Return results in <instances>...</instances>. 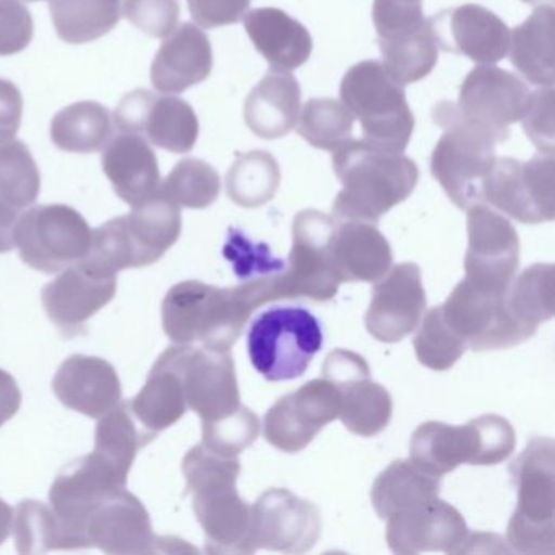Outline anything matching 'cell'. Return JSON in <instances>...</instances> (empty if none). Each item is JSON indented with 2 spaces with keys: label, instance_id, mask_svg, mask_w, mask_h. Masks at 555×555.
<instances>
[{
  "label": "cell",
  "instance_id": "5",
  "mask_svg": "<svg viewBox=\"0 0 555 555\" xmlns=\"http://www.w3.org/2000/svg\"><path fill=\"white\" fill-rule=\"evenodd\" d=\"M554 440L534 437L513 461L509 473L518 505L508 522V544L519 554L555 552Z\"/></svg>",
  "mask_w": 555,
  "mask_h": 555
},
{
  "label": "cell",
  "instance_id": "13",
  "mask_svg": "<svg viewBox=\"0 0 555 555\" xmlns=\"http://www.w3.org/2000/svg\"><path fill=\"white\" fill-rule=\"evenodd\" d=\"M483 203L526 225L554 220V154L528 162L496 158L482 186Z\"/></svg>",
  "mask_w": 555,
  "mask_h": 555
},
{
  "label": "cell",
  "instance_id": "55",
  "mask_svg": "<svg viewBox=\"0 0 555 555\" xmlns=\"http://www.w3.org/2000/svg\"><path fill=\"white\" fill-rule=\"evenodd\" d=\"M18 209L0 199V253L15 248V229L18 222Z\"/></svg>",
  "mask_w": 555,
  "mask_h": 555
},
{
  "label": "cell",
  "instance_id": "21",
  "mask_svg": "<svg viewBox=\"0 0 555 555\" xmlns=\"http://www.w3.org/2000/svg\"><path fill=\"white\" fill-rule=\"evenodd\" d=\"M427 307L421 268L414 262L392 266L376 281L365 326L379 343L395 344L414 333Z\"/></svg>",
  "mask_w": 555,
  "mask_h": 555
},
{
  "label": "cell",
  "instance_id": "24",
  "mask_svg": "<svg viewBox=\"0 0 555 555\" xmlns=\"http://www.w3.org/2000/svg\"><path fill=\"white\" fill-rule=\"evenodd\" d=\"M118 279L95 274L83 266L64 269L41 292L51 323L66 337L82 336L93 314L115 298Z\"/></svg>",
  "mask_w": 555,
  "mask_h": 555
},
{
  "label": "cell",
  "instance_id": "48",
  "mask_svg": "<svg viewBox=\"0 0 555 555\" xmlns=\"http://www.w3.org/2000/svg\"><path fill=\"white\" fill-rule=\"evenodd\" d=\"M258 415L240 405L235 412L214 422H203V444L223 456H238L259 435Z\"/></svg>",
  "mask_w": 555,
  "mask_h": 555
},
{
  "label": "cell",
  "instance_id": "34",
  "mask_svg": "<svg viewBox=\"0 0 555 555\" xmlns=\"http://www.w3.org/2000/svg\"><path fill=\"white\" fill-rule=\"evenodd\" d=\"M128 404L139 424L154 437L186 414L188 404L180 375L164 356L158 357L144 388Z\"/></svg>",
  "mask_w": 555,
  "mask_h": 555
},
{
  "label": "cell",
  "instance_id": "42",
  "mask_svg": "<svg viewBox=\"0 0 555 555\" xmlns=\"http://www.w3.org/2000/svg\"><path fill=\"white\" fill-rule=\"evenodd\" d=\"M12 531L18 554H44L57 548L70 551L63 522L51 506L38 500L21 502L15 509Z\"/></svg>",
  "mask_w": 555,
  "mask_h": 555
},
{
  "label": "cell",
  "instance_id": "56",
  "mask_svg": "<svg viewBox=\"0 0 555 555\" xmlns=\"http://www.w3.org/2000/svg\"><path fill=\"white\" fill-rule=\"evenodd\" d=\"M12 522H14V508L0 499V544H4L11 535Z\"/></svg>",
  "mask_w": 555,
  "mask_h": 555
},
{
  "label": "cell",
  "instance_id": "49",
  "mask_svg": "<svg viewBox=\"0 0 555 555\" xmlns=\"http://www.w3.org/2000/svg\"><path fill=\"white\" fill-rule=\"evenodd\" d=\"M178 0H126L125 17L152 38H167L180 21Z\"/></svg>",
  "mask_w": 555,
  "mask_h": 555
},
{
  "label": "cell",
  "instance_id": "7",
  "mask_svg": "<svg viewBox=\"0 0 555 555\" xmlns=\"http://www.w3.org/2000/svg\"><path fill=\"white\" fill-rule=\"evenodd\" d=\"M340 100L362 125L363 141L386 151H405L415 128L414 115L404 87L386 74L382 63L356 64L340 82Z\"/></svg>",
  "mask_w": 555,
  "mask_h": 555
},
{
  "label": "cell",
  "instance_id": "32",
  "mask_svg": "<svg viewBox=\"0 0 555 555\" xmlns=\"http://www.w3.org/2000/svg\"><path fill=\"white\" fill-rule=\"evenodd\" d=\"M126 230L134 249L135 269L155 264L178 242L183 229L178 204L158 191L132 207L125 216Z\"/></svg>",
  "mask_w": 555,
  "mask_h": 555
},
{
  "label": "cell",
  "instance_id": "27",
  "mask_svg": "<svg viewBox=\"0 0 555 555\" xmlns=\"http://www.w3.org/2000/svg\"><path fill=\"white\" fill-rule=\"evenodd\" d=\"M212 44L201 28L183 24L175 28L151 67V82L162 93H183L212 73Z\"/></svg>",
  "mask_w": 555,
  "mask_h": 555
},
{
  "label": "cell",
  "instance_id": "53",
  "mask_svg": "<svg viewBox=\"0 0 555 555\" xmlns=\"http://www.w3.org/2000/svg\"><path fill=\"white\" fill-rule=\"evenodd\" d=\"M24 115V96L11 80L0 79V142L15 139Z\"/></svg>",
  "mask_w": 555,
  "mask_h": 555
},
{
  "label": "cell",
  "instance_id": "43",
  "mask_svg": "<svg viewBox=\"0 0 555 555\" xmlns=\"http://www.w3.org/2000/svg\"><path fill=\"white\" fill-rule=\"evenodd\" d=\"M41 175L30 149L17 139L0 142V199L15 209L37 203Z\"/></svg>",
  "mask_w": 555,
  "mask_h": 555
},
{
  "label": "cell",
  "instance_id": "57",
  "mask_svg": "<svg viewBox=\"0 0 555 555\" xmlns=\"http://www.w3.org/2000/svg\"><path fill=\"white\" fill-rule=\"evenodd\" d=\"M522 2H528L529 4V2H535V0H522Z\"/></svg>",
  "mask_w": 555,
  "mask_h": 555
},
{
  "label": "cell",
  "instance_id": "25",
  "mask_svg": "<svg viewBox=\"0 0 555 555\" xmlns=\"http://www.w3.org/2000/svg\"><path fill=\"white\" fill-rule=\"evenodd\" d=\"M438 47L476 64H496L508 56L512 31L482 5L466 4L431 17Z\"/></svg>",
  "mask_w": 555,
  "mask_h": 555
},
{
  "label": "cell",
  "instance_id": "20",
  "mask_svg": "<svg viewBox=\"0 0 555 555\" xmlns=\"http://www.w3.org/2000/svg\"><path fill=\"white\" fill-rule=\"evenodd\" d=\"M321 512L310 500L287 489H269L251 506V539L256 551L305 554L321 535Z\"/></svg>",
  "mask_w": 555,
  "mask_h": 555
},
{
  "label": "cell",
  "instance_id": "46",
  "mask_svg": "<svg viewBox=\"0 0 555 555\" xmlns=\"http://www.w3.org/2000/svg\"><path fill=\"white\" fill-rule=\"evenodd\" d=\"M421 330L414 337L418 362L434 372H447L466 352L467 347L444 323L440 307L425 314Z\"/></svg>",
  "mask_w": 555,
  "mask_h": 555
},
{
  "label": "cell",
  "instance_id": "14",
  "mask_svg": "<svg viewBox=\"0 0 555 555\" xmlns=\"http://www.w3.org/2000/svg\"><path fill=\"white\" fill-rule=\"evenodd\" d=\"M162 356L177 370L188 409L203 422L219 421L242 405L232 353L175 344Z\"/></svg>",
  "mask_w": 555,
  "mask_h": 555
},
{
  "label": "cell",
  "instance_id": "31",
  "mask_svg": "<svg viewBox=\"0 0 555 555\" xmlns=\"http://www.w3.org/2000/svg\"><path fill=\"white\" fill-rule=\"evenodd\" d=\"M333 249L344 282H376L392 266L391 246L373 223L344 220L336 229Z\"/></svg>",
  "mask_w": 555,
  "mask_h": 555
},
{
  "label": "cell",
  "instance_id": "15",
  "mask_svg": "<svg viewBox=\"0 0 555 555\" xmlns=\"http://www.w3.org/2000/svg\"><path fill=\"white\" fill-rule=\"evenodd\" d=\"M128 477L95 451L64 467L51 486L50 503L63 522L70 551L89 548L83 534L86 519L99 503L126 489Z\"/></svg>",
  "mask_w": 555,
  "mask_h": 555
},
{
  "label": "cell",
  "instance_id": "47",
  "mask_svg": "<svg viewBox=\"0 0 555 555\" xmlns=\"http://www.w3.org/2000/svg\"><path fill=\"white\" fill-rule=\"evenodd\" d=\"M223 256L232 262L236 278L242 282L262 281L285 271L287 264L272 256L266 243H255L238 229H229Z\"/></svg>",
  "mask_w": 555,
  "mask_h": 555
},
{
  "label": "cell",
  "instance_id": "39",
  "mask_svg": "<svg viewBox=\"0 0 555 555\" xmlns=\"http://www.w3.org/2000/svg\"><path fill=\"white\" fill-rule=\"evenodd\" d=\"M154 438V435L139 424L128 402L121 401L100 417L93 451L105 457L119 473L129 476L139 450Z\"/></svg>",
  "mask_w": 555,
  "mask_h": 555
},
{
  "label": "cell",
  "instance_id": "28",
  "mask_svg": "<svg viewBox=\"0 0 555 555\" xmlns=\"http://www.w3.org/2000/svg\"><path fill=\"white\" fill-rule=\"evenodd\" d=\"M102 167L119 199L134 207L160 191L157 155L142 135L122 132L103 149Z\"/></svg>",
  "mask_w": 555,
  "mask_h": 555
},
{
  "label": "cell",
  "instance_id": "36",
  "mask_svg": "<svg viewBox=\"0 0 555 555\" xmlns=\"http://www.w3.org/2000/svg\"><path fill=\"white\" fill-rule=\"evenodd\" d=\"M113 135L112 113L99 102H79L61 109L51 121V141L73 154L102 152Z\"/></svg>",
  "mask_w": 555,
  "mask_h": 555
},
{
  "label": "cell",
  "instance_id": "26",
  "mask_svg": "<svg viewBox=\"0 0 555 555\" xmlns=\"http://www.w3.org/2000/svg\"><path fill=\"white\" fill-rule=\"evenodd\" d=\"M53 391L66 408L100 418L121 402L118 373L105 359L73 356L64 360L53 379Z\"/></svg>",
  "mask_w": 555,
  "mask_h": 555
},
{
  "label": "cell",
  "instance_id": "10",
  "mask_svg": "<svg viewBox=\"0 0 555 555\" xmlns=\"http://www.w3.org/2000/svg\"><path fill=\"white\" fill-rule=\"evenodd\" d=\"M506 291H486L463 279L441 305L444 323L467 349H509L534 336L538 330L519 321L509 310Z\"/></svg>",
  "mask_w": 555,
  "mask_h": 555
},
{
  "label": "cell",
  "instance_id": "40",
  "mask_svg": "<svg viewBox=\"0 0 555 555\" xmlns=\"http://www.w3.org/2000/svg\"><path fill=\"white\" fill-rule=\"evenodd\" d=\"M281 184V168L274 155L264 151L240 155L227 173V194L245 209L264 206L274 199Z\"/></svg>",
  "mask_w": 555,
  "mask_h": 555
},
{
  "label": "cell",
  "instance_id": "4",
  "mask_svg": "<svg viewBox=\"0 0 555 555\" xmlns=\"http://www.w3.org/2000/svg\"><path fill=\"white\" fill-rule=\"evenodd\" d=\"M515 447V430L500 415H480L466 425L425 422L412 435L411 461L441 477L461 464L495 466L508 460Z\"/></svg>",
  "mask_w": 555,
  "mask_h": 555
},
{
  "label": "cell",
  "instance_id": "50",
  "mask_svg": "<svg viewBox=\"0 0 555 555\" xmlns=\"http://www.w3.org/2000/svg\"><path fill=\"white\" fill-rule=\"evenodd\" d=\"M526 138L542 154H554V89L541 87L531 92L528 106L521 118Z\"/></svg>",
  "mask_w": 555,
  "mask_h": 555
},
{
  "label": "cell",
  "instance_id": "22",
  "mask_svg": "<svg viewBox=\"0 0 555 555\" xmlns=\"http://www.w3.org/2000/svg\"><path fill=\"white\" fill-rule=\"evenodd\" d=\"M386 521V542L395 554L431 551L460 554L469 535L464 516L438 496L392 515Z\"/></svg>",
  "mask_w": 555,
  "mask_h": 555
},
{
  "label": "cell",
  "instance_id": "38",
  "mask_svg": "<svg viewBox=\"0 0 555 555\" xmlns=\"http://www.w3.org/2000/svg\"><path fill=\"white\" fill-rule=\"evenodd\" d=\"M122 0H50L57 37L69 44L100 40L122 18Z\"/></svg>",
  "mask_w": 555,
  "mask_h": 555
},
{
  "label": "cell",
  "instance_id": "3",
  "mask_svg": "<svg viewBox=\"0 0 555 555\" xmlns=\"http://www.w3.org/2000/svg\"><path fill=\"white\" fill-rule=\"evenodd\" d=\"M238 456H223L196 444L183 460L186 490L193 495L197 521L206 534L209 554H255L251 506L240 496Z\"/></svg>",
  "mask_w": 555,
  "mask_h": 555
},
{
  "label": "cell",
  "instance_id": "52",
  "mask_svg": "<svg viewBox=\"0 0 555 555\" xmlns=\"http://www.w3.org/2000/svg\"><path fill=\"white\" fill-rule=\"evenodd\" d=\"M251 0H188L191 17L203 28L235 25L245 18Z\"/></svg>",
  "mask_w": 555,
  "mask_h": 555
},
{
  "label": "cell",
  "instance_id": "17",
  "mask_svg": "<svg viewBox=\"0 0 555 555\" xmlns=\"http://www.w3.org/2000/svg\"><path fill=\"white\" fill-rule=\"evenodd\" d=\"M467 238L464 279L486 291L505 292L519 266L515 227L502 214L480 203L467 209Z\"/></svg>",
  "mask_w": 555,
  "mask_h": 555
},
{
  "label": "cell",
  "instance_id": "58",
  "mask_svg": "<svg viewBox=\"0 0 555 555\" xmlns=\"http://www.w3.org/2000/svg\"><path fill=\"white\" fill-rule=\"evenodd\" d=\"M28 2H38V0H28Z\"/></svg>",
  "mask_w": 555,
  "mask_h": 555
},
{
  "label": "cell",
  "instance_id": "1",
  "mask_svg": "<svg viewBox=\"0 0 555 555\" xmlns=\"http://www.w3.org/2000/svg\"><path fill=\"white\" fill-rule=\"evenodd\" d=\"M282 272L230 288L199 281L180 282L162 304L165 334L175 344L201 343L206 349L229 352L259 307L284 300Z\"/></svg>",
  "mask_w": 555,
  "mask_h": 555
},
{
  "label": "cell",
  "instance_id": "51",
  "mask_svg": "<svg viewBox=\"0 0 555 555\" xmlns=\"http://www.w3.org/2000/svg\"><path fill=\"white\" fill-rule=\"evenodd\" d=\"M35 24L21 0H0V56H14L30 47Z\"/></svg>",
  "mask_w": 555,
  "mask_h": 555
},
{
  "label": "cell",
  "instance_id": "16",
  "mask_svg": "<svg viewBox=\"0 0 555 555\" xmlns=\"http://www.w3.org/2000/svg\"><path fill=\"white\" fill-rule=\"evenodd\" d=\"M529 95L528 86L515 74L480 64L464 79L456 109L464 121L503 142L509 138V126L521 121Z\"/></svg>",
  "mask_w": 555,
  "mask_h": 555
},
{
  "label": "cell",
  "instance_id": "2",
  "mask_svg": "<svg viewBox=\"0 0 555 555\" xmlns=\"http://www.w3.org/2000/svg\"><path fill=\"white\" fill-rule=\"evenodd\" d=\"M333 167L343 191L333 204L337 220L376 223L417 186V165L402 152L386 151L350 139L333 152Z\"/></svg>",
  "mask_w": 555,
  "mask_h": 555
},
{
  "label": "cell",
  "instance_id": "23",
  "mask_svg": "<svg viewBox=\"0 0 555 555\" xmlns=\"http://www.w3.org/2000/svg\"><path fill=\"white\" fill-rule=\"evenodd\" d=\"M89 547L105 554L139 555L158 552V538L141 500L128 489L95 506L83 525Z\"/></svg>",
  "mask_w": 555,
  "mask_h": 555
},
{
  "label": "cell",
  "instance_id": "12",
  "mask_svg": "<svg viewBox=\"0 0 555 555\" xmlns=\"http://www.w3.org/2000/svg\"><path fill=\"white\" fill-rule=\"evenodd\" d=\"M336 222L320 210H301L292 223L288 264L282 274L285 297L330 301L336 297L343 278L334 261Z\"/></svg>",
  "mask_w": 555,
  "mask_h": 555
},
{
  "label": "cell",
  "instance_id": "6",
  "mask_svg": "<svg viewBox=\"0 0 555 555\" xmlns=\"http://www.w3.org/2000/svg\"><path fill=\"white\" fill-rule=\"evenodd\" d=\"M434 119L444 132L431 154V175L460 209L483 203V181L496 160L495 139L464 121L454 103L435 106Z\"/></svg>",
  "mask_w": 555,
  "mask_h": 555
},
{
  "label": "cell",
  "instance_id": "41",
  "mask_svg": "<svg viewBox=\"0 0 555 555\" xmlns=\"http://www.w3.org/2000/svg\"><path fill=\"white\" fill-rule=\"evenodd\" d=\"M554 264H532L513 279L506 291V304L522 323L538 330L554 317Z\"/></svg>",
  "mask_w": 555,
  "mask_h": 555
},
{
  "label": "cell",
  "instance_id": "8",
  "mask_svg": "<svg viewBox=\"0 0 555 555\" xmlns=\"http://www.w3.org/2000/svg\"><path fill=\"white\" fill-rule=\"evenodd\" d=\"M320 321L304 307H272L253 321L248 353L268 382H288L305 375L323 349Z\"/></svg>",
  "mask_w": 555,
  "mask_h": 555
},
{
  "label": "cell",
  "instance_id": "44",
  "mask_svg": "<svg viewBox=\"0 0 555 555\" xmlns=\"http://www.w3.org/2000/svg\"><path fill=\"white\" fill-rule=\"evenodd\" d=\"M352 113L333 99H311L301 108L298 134L321 151L334 152L352 139Z\"/></svg>",
  "mask_w": 555,
  "mask_h": 555
},
{
  "label": "cell",
  "instance_id": "30",
  "mask_svg": "<svg viewBox=\"0 0 555 555\" xmlns=\"http://www.w3.org/2000/svg\"><path fill=\"white\" fill-rule=\"evenodd\" d=\"M245 28L256 50L272 69L295 70L310 60L313 41L304 25L279 11L256 9L245 15Z\"/></svg>",
  "mask_w": 555,
  "mask_h": 555
},
{
  "label": "cell",
  "instance_id": "54",
  "mask_svg": "<svg viewBox=\"0 0 555 555\" xmlns=\"http://www.w3.org/2000/svg\"><path fill=\"white\" fill-rule=\"evenodd\" d=\"M22 404V392L11 373L0 369V427L11 421Z\"/></svg>",
  "mask_w": 555,
  "mask_h": 555
},
{
  "label": "cell",
  "instance_id": "29",
  "mask_svg": "<svg viewBox=\"0 0 555 555\" xmlns=\"http://www.w3.org/2000/svg\"><path fill=\"white\" fill-rule=\"evenodd\" d=\"M301 89L288 70L271 69L245 102L246 126L261 139H279L295 128Z\"/></svg>",
  "mask_w": 555,
  "mask_h": 555
},
{
  "label": "cell",
  "instance_id": "37",
  "mask_svg": "<svg viewBox=\"0 0 555 555\" xmlns=\"http://www.w3.org/2000/svg\"><path fill=\"white\" fill-rule=\"evenodd\" d=\"M340 391L339 418L347 430L359 437H375L388 427L392 417L391 395L370 373L336 383Z\"/></svg>",
  "mask_w": 555,
  "mask_h": 555
},
{
  "label": "cell",
  "instance_id": "35",
  "mask_svg": "<svg viewBox=\"0 0 555 555\" xmlns=\"http://www.w3.org/2000/svg\"><path fill=\"white\" fill-rule=\"evenodd\" d=\"M441 477L425 473L411 460L392 461L373 482V508L382 519L405 512L440 493Z\"/></svg>",
  "mask_w": 555,
  "mask_h": 555
},
{
  "label": "cell",
  "instance_id": "9",
  "mask_svg": "<svg viewBox=\"0 0 555 555\" xmlns=\"http://www.w3.org/2000/svg\"><path fill=\"white\" fill-rule=\"evenodd\" d=\"M373 24L383 67L401 87L425 79L438 61V44L421 0H375Z\"/></svg>",
  "mask_w": 555,
  "mask_h": 555
},
{
  "label": "cell",
  "instance_id": "19",
  "mask_svg": "<svg viewBox=\"0 0 555 555\" xmlns=\"http://www.w3.org/2000/svg\"><path fill=\"white\" fill-rule=\"evenodd\" d=\"M339 388L326 378L311 379L266 412L264 438L284 453H298L339 418Z\"/></svg>",
  "mask_w": 555,
  "mask_h": 555
},
{
  "label": "cell",
  "instance_id": "18",
  "mask_svg": "<svg viewBox=\"0 0 555 555\" xmlns=\"http://www.w3.org/2000/svg\"><path fill=\"white\" fill-rule=\"evenodd\" d=\"M115 125L121 132L144 134L145 141L171 154H188L199 138V119L190 103L145 89L134 90L119 102Z\"/></svg>",
  "mask_w": 555,
  "mask_h": 555
},
{
  "label": "cell",
  "instance_id": "33",
  "mask_svg": "<svg viewBox=\"0 0 555 555\" xmlns=\"http://www.w3.org/2000/svg\"><path fill=\"white\" fill-rule=\"evenodd\" d=\"M554 8L539 5L509 37V61L532 86H554Z\"/></svg>",
  "mask_w": 555,
  "mask_h": 555
},
{
  "label": "cell",
  "instance_id": "45",
  "mask_svg": "<svg viewBox=\"0 0 555 555\" xmlns=\"http://www.w3.org/2000/svg\"><path fill=\"white\" fill-rule=\"evenodd\" d=\"M160 193L186 209H206L220 194V177L216 168L199 158H183L175 165Z\"/></svg>",
  "mask_w": 555,
  "mask_h": 555
},
{
  "label": "cell",
  "instance_id": "11",
  "mask_svg": "<svg viewBox=\"0 0 555 555\" xmlns=\"http://www.w3.org/2000/svg\"><path fill=\"white\" fill-rule=\"evenodd\" d=\"M82 214L66 204H48L18 217L15 245L25 264L44 274H57L79 264L92 243Z\"/></svg>",
  "mask_w": 555,
  "mask_h": 555
}]
</instances>
